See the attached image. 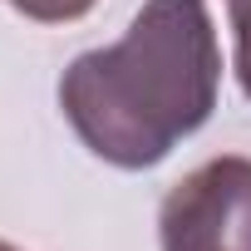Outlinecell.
Returning a JSON list of instances; mask_svg holds the SVG:
<instances>
[{
  "label": "cell",
  "instance_id": "6da1fadb",
  "mask_svg": "<svg viewBox=\"0 0 251 251\" xmlns=\"http://www.w3.org/2000/svg\"><path fill=\"white\" fill-rule=\"evenodd\" d=\"M222 50L207 0H148L128 35L79 54L59 108L84 148L113 168H153L217 108Z\"/></svg>",
  "mask_w": 251,
  "mask_h": 251
},
{
  "label": "cell",
  "instance_id": "7a4b0ae2",
  "mask_svg": "<svg viewBox=\"0 0 251 251\" xmlns=\"http://www.w3.org/2000/svg\"><path fill=\"white\" fill-rule=\"evenodd\" d=\"M163 251H251V158H212L158 212Z\"/></svg>",
  "mask_w": 251,
  "mask_h": 251
},
{
  "label": "cell",
  "instance_id": "3957f363",
  "mask_svg": "<svg viewBox=\"0 0 251 251\" xmlns=\"http://www.w3.org/2000/svg\"><path fill=\"white\" fill-rule=\"evenodd\" d=\"M10 5L40 25H59V20H79L84 10H94V0H10Z\"/></svg>",
  "mask_w": 251,
  "mask_h": 251
},
{
  "label": "cell",
  "instance_id": "277c9868",
  "mask_svg": "<svg viewBox=\"0 0 251 251\" xmlns=\"http://www.w3.org/2000/svg\"><path fill=\"white\" fill-rule=\"evenodd\" d=\"M231 30H236V79L251 99V5L231 10Z\"/></svg>",
  "mask_w": 251,
  "mask_h": 251
},
{
  "label": "cell",
  "instance_id": "5b68a950",
  "mask_svg": "<svg viewBox=\"0 0 251 251\" xmlns=\"http://www.w3.org/2000/svg\"><path fill=\"white\" fill-rule=\"evenodd\" d=\"M241 5H251V0H226V10H241Z\"/></svg>",
  "mask_w": 251,
  "mask_h": 251
},
{
  "label": "cell",
  "instance_id": "8992f818",
  "mask_svg": "<svg viewBox=\"0 0 251 251\" xmlns=\"http://www.w3.org/2000/svg\"><path fill=\"white\" fill-rule=\"evenodd\" d=\"M0 251H15V246H5V241H0Z\"/></svg>",
  "mask_w": 251,
  "mask_h": 251
}]
</instances>
